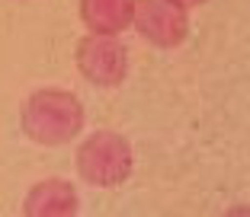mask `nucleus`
Returning a JSON list of instances; mask_svg holds the SVG:
<instances>
[{
    "label": "nucleus",
    "mask_w": 250,
    "mask_h": 217,
    "mask_svg": "<svg viewBox=\"0 0 250 217\" xmlns=\"http://www.w3.org/2000/svg\"><path fill=\"white\" fill-rule=\"evenodd\" d=\"M22 131L42 147H61L71 144L83 131L87 112L83 102L67 90H36L22 102Z\"/></svg>",
    "instance_id": "obj_1"
},
{
    "label": "nucleus",
    "mask_w": 250,
    "mask_h": 217,
    "mask_svg": "<svg viewBox=\"0 0 250 217\" xmlns=\"http://www.w3.org/2000/svg\"><path fill=\"white\" fill-rule=\"evenodd\" d=\"M228 217H247V208H244V204H241V208H231Z\"/></svg>",
    "instance_id": "obj_7"
},
{
    "label": "nucleus",
    "mask_w": 250,
    "mask_h": 217,
    "mask_svg": "<svg viewBox=\"0 0 250 217\" xmlns=\"http://www.w3.org/2000/svg\"><path fill=\"white\" fill-rule=\"evenodd\" d=\"M135 0H81V19L90 36H119L132 26Z\"/></svg>",
    "instance_id": "obj_6"
},
{
    "label": "nucleus",
    "mask_w": 250,
    "mask_h": 217,
    "mask_svg": "<svg viewBox=\"0 0 250 217\" xmlns=\"http://www.w3.org/2000/svg\"><path fill=\"white\" fill-rule=\"evenodd\" d=\"M132 26L154 48H177L189 36V13L177 0H135Z\"/></svg>",
    "instance_id": "obj_3"
},
{
    "label": "nucleus",
    "mask_w": 250,
    "mask_h": 217,
    "mask_svg": "<svg viewBox=\"0 0 250 217\" xmlns=\"http://www.w3.org/2000/svg\"><path fill=\"white\" fill-rule=\"evenodd\" d=\"M77 192L67 179H42L22 201V217H77Z\"/></svg>",
    "instance_id": "obj_5"
},
{
    "label": "nucleus",
    "mask_w": 250,
    "mask_h": 217,
    "mask_svg": "<svg viewBox=\"0 0 250 217\" xmlns=\"http://www.w3.org/2000/svg\"><path fill=\"white\" fill-rule=\"evenodd\" d=\"M135 166L132 144L116 134V131H93L81 147H77V173L100 188L122 185Z\"/></svg>",
    "instance_id": "obj_2"
},
{
    "label": "nucleus",
    "mask_w": 250,
    "mask_h": 217,
    "mask_svg": "<svg viewBox=\"0 0 250 217\" xmlns=\"http://www.w3.org/2000/svg\"><path fill=\"white\" fill-rule=\"evenodd\" d=\"M77 71L100 90H116L128 73V51L116 36H87L77 45Z\"/></svg>",
    "instance_id": "obj_4"
},
{
    "label": "nucleus",
    "mask_w": 250,
    "mask_h": 217,
    "mask_svg": "<svg viewBox=\"0 0 250 217\" xmlns=\"http://www.w3.org/2000/svg\"><path fill=\"white\" fill-rule=\"evenodd\" d=\"M180 7H199V3H206V0H177Z\"/></svg>",
    "instance_id": "obj_8"
}]
</instances>
